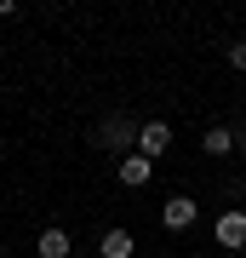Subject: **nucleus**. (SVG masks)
Listing matches in <instances>:
<instances>
[{"mask_svg": "<svg viewBox=\"0 0 246 258\" xmlns=\"http://www.w3.org/2000/svg\"><path fill=\"white\" fill-rule=\"evenodd\" d=\"M98 144H103V149H132V144H137V120L109 115V120L98 126Z\"/></svg>", "mask_w": 246, "mask_h": 258, "instance_id": "f257e3e1", "label": "nucleus"}, {"mask_svg": "<svg viewBox=\"0 0 246 258\" xmlns=\"http://www.w3.org/2000/svg\"><path fill=\"white\" fill-rule=\"evenodd\" d=\"M166 149H172V126H166V120H143V126H137V155H166Z\"/></svg>", "mask_w": 246, "mask_h": 258, "instance_id": "f03ea898", "label": "nucleus"}, {"mask_svg": "<svg viewBox=\"0 0 246 258\" xmlns=\"http://www.w3.org/2000/svg\"><path fill=\"white\" fill-rule=\"evenodd\" d=\"M160 218H166V230H189V224L201 218V207H195L189 195H172V201L160 207Z\"/></svg>", "mask_w": 246, "mask_h": 258, "instance_id": "7ed1b4c3", "label": "nucleus"}, {"mask_svg": "<svg viewBox=\"0 0 246 258\" xmlns=\"http://www.w3.org/2000/svg\"><path fill=\"white\" fill-rule=\"evenodd\" d=\"M212 235H218V247H246V212H223Z\"/></svg>", "mask_w": 246, "mask_h": 258, "instance_id": "20e7f679", "label": "nucleus"}, {"mask_svg": "<svg viewBox=\"0 0 246 258\" xmlns=\"http://www.w3.org/2000/svg\"><path fill=\"white\" fill-rule=\"evenodd\" d=\"M149 178H155V161H149V155H137V149H132V155L120 161V184H132V189H143Z\"/></svg>", "mask_w": 246, "mask_h": 258, "instance_id": "39448f33", "label": "nucleus"}, {"mask_svg": "<svg viewBox=\"0 0 246 258\" xmlns=\"http://www.w3.org/2000/svg\"><path fill=\"white\" fill-rule=\"evenodd\" d=\"M35 252H40V258H69V252H74V235H69V230H40Z\"/></svg>", "mask_w": 246, "mask_h": 258, "instance_id": "423d86ee", "label": "nucleus"}, {"mask_svg": "<svg viewBox=\"0 0 246 258\" xmlns=\"http://www.w3.org/2000/svg\"><path fill=\"white\" fill-rule=\"evenodd\" d=\"M98 252H103V258H132V252H137V241H132V230H103Z\"/></svg>", "mask_w": 246, "mask_h": 258, "instance_id": "0eeeda50", "label": "nucleus"}, {"mask_svg": "<svg viewBox=\"0 0 246 258\" xmlns=\"http://www.w3.org/2000/svg\"><path fill=\"white\" fill-rule=\"evenodd\" d=\"M201 149H206V155H229V149H235V132H229V126H212L206 138H201Z\"/></svg>", "mask_w": 246, "mask_h": 258, "instance_id": "6e6552de", "label": "nucleus"}, {"mask_svg": "<svg viewBox=\"0 0 246 258\" xmlns=\"http://www.w3.org/2000/svg\"><path fill=\"white\" fill-rule=\"evenodd\" d=\"M229 63H235V69H246V40H235V46H229Z\"/></svg>", "mask_w": 246, "mask_h": 258, "instance_id": "1a4fd4ad", "label": "nucleus"}, {"mask_svg": "<svg viewBox=\"0 0 246 258\" xmlns=\"http://www.w3.org/2000/svg\"><path fill=\"white\" fill-rule=\"evenodd\" d=\"M12 12H18V6H12V0H0V18H12Z\"/></svg>", "mask_w": 246, "mask_h": 258, "instance_id": "9d476101", "label": "nucleus"}]
</instances>
